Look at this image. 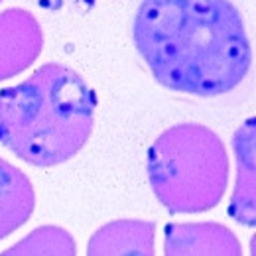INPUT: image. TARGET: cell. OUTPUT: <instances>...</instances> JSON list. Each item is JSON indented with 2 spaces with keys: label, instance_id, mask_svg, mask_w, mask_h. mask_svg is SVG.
Masks as SVG:
<instances>
[{
  "label": "cell",
  "instance_id": "cell-1",
  "mask_svg": "<svg viewBox=\"0 0 256 256\" xmlns=\"http://www.w3.org/2000/svg\"><path fill=\"white\" fill-rule=\"evenodd\" d=\"M132 36L154 79L186 95H224L252 65L242 16L230 0H142Z\"/></svg>",
  "mask_w": 256,
  "mask_h": 256
},
{
  "label": "cell",
  "instance_id": "cell-2",
  "mask_svg": "<svg viewBox=\"0 0 256 256\" xmlns=\"http://www.w3.org/2000/svg\"><path fill=\"white\" fill-rule=\"evenodd\" d=\"M96 95L71 67L46 64L0 91V144L36 168L81 152L95 126Z\"/></svg>",
  "mask_w": 256,
  "mask_h": 256
},
{
  "label": "cell",
  "instance_id": "cell-3",
  "mask_svg": "<svg viewBox=\"0 0 256 256\" xmlns=\"http://www.w3.org/2000/svg\"><path fill=\"white\" fill-rule=\"evenodd\" d=\"M223 140L203 124L184 122L164 130L148 150V180L174 215H193L219 205L228 184Z\"/></svg>",
  "mask_w": 256,
  "mask_h": 256
},
{
  "label": "cell",
  "instance_id": "cell-4",
  "mask_svg": "<svg viewBox=\"0 0 256 256\" xmlns=\"http://www.w3.org/2000/svg\"><path fill=\"white\" fill-rule=\"evenodd\" d=\"M44 32L32 12L8 8L0 12V81L12 79L40 58Z\"/></svg>",
  "mask_w": 256,
  "mask_h": 256
},
{
  "label": "cell",
  "instance_id": "cell-5",
  "mask_svg": "<svg viewBox=\"0 0 256 256\" xmlns=\"http://www.w3.org/2000/svg\"><path fill=\"white\" fill-rule=\"evenodd\" d=\"M164 252L168 256H240L242 246L234 232L223 224L170 223L164 228Z\"/></svg>",
  "mask_w": 256,
  "mask_h": 256
},
{
  "label": "cell",
  "instance_id": "cell-6",
  "mask_svg": "<svg viewBox=\"0 0 256 256\" xmlns=\"http://www.w3.org/2000/svg\"><path fill=\"white\" fill-rule=\"evenodd\" d=\"M254 116L244 120L232 138L236 156V186L230 197L228 215L240 224L254 226L256 184H254Z\"/></svg>",
  "mask_w": 256,
  "mask_h": 256
},
{
  "label": "cell",
  "instance_id": "cell-7",
  "mask_svg": "<svg viewBox=\"0 0 256 256\" xmlns=\"http://www.w3.org/2000/svg\"><path fill=\"white\" fill-rule=\"evenodd\" d=\"M156 224L138 219H122L100 226L87 244V254H154Z\"/></svg>",
  "mask_w": 256,
  "mask_h": 256
},
{
  "label": "cell",
  "instance_id": "cell-8",
  "mask_svg": "<svg viewBox=\"0 0 256 256\" xmlns=\"http://www.w3.org/2000/svg\"><path fill=\"white\" fill-rule=\"evenodd\" d=\"M34 207L36 192L30 178L0 158V240L30 221Z\"/></svg>",
  "mask_w": 256,
  "mask_h": 256
},
{
  "label": "cell",
  "instance_id": "cell-9",
  "mask_svg": "<svg viewBox=\"0 0 256 256\" xmlns=\"http://www.w3.org/2000/svg\"><path fill=\"white\" fill-rule=\"evenodd\" d=\"M73 236L60 226H40L4 254H75Z\"/></svg>",
  "mask_w": 256,
  "mask_h": 256
},
{
  "label": "cell",
  "instance_id": "cell-10",
  "mask_svg": "<svg viewBox=\"0 0 256 256\" xmlns=\"http://www.w3.org/2000/svg\"><path fill=\"white\" fill-rule=\"evenodd\" d=\"M0 2H2V0H0Z\"/></svg>",
  "mask_w": 256,
  "mask_h": 256
}]
</instances>
